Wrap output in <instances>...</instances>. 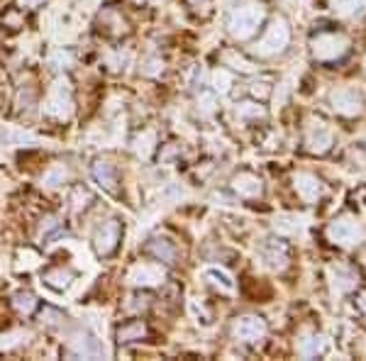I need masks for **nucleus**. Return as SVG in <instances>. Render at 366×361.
I'll return each mask as SVG.
<instances>
[{"label": "nucleus", "mask_w": 366, "mask_h": 361, "mask_svg": "<svg viewBox=\"0 0 366 361\" xmlns=\"http://www.w3.org/2000/svg\"><path fill=\"white\" fill-rule=\"evenodd\" d=\"M71 105H73L71 84L64 76H59L49 86V93H47L45 100V115L51 117V120H66L71 115Z\"/></svg>", "instance_id": "obj_1"}, {"label": "nucleus", "mask_w": 366, "mask_h": 361, "mask_svg": "<svg viewBox=\"0 0 366 361\" xmlns=\"http://www.w3.org/2000/svg\"><path fill=\"white\" fill-rule=\"evenodd\" d=\"M98 32L103 34V37L112 39V42H120V39H125L132 32V27H130L127 17H125V12H122L120 8L108 5V8H103L98 15Z\"/></svg>", "instance_id": "obj_2"}, {"label": "nucleus", "mask_w": 366, "mask_h": 361, "mask_svg": "<svg viewBox=\"0 0 366 361\" xmlns=\"http://www.w3.org/2000/svg\"><path fill=\"white\" fill-rule=\"evenodd\" d=\"M120 239H122V223L115 220V217H110V220H106L103 225H98V229H95V234H93L95 254H98L100 259L112 256L117 251V247H120Z\"/></svg>", "instance_id": "obj_3"}, {"label": "nucleus", "mask_w": 366, "mask_h": 361, "mask_svg": "<svg viewBox=\"0 0 366 361\" xmlns=\"http://www.w3.org/2000/svg\"><path fill=\"white\" fill-rule=\"evenodd\" d=\"M117 342L120 345H132V342H142V339L149 337V325L142 320V317H134V320H127L122 323L115 332Z\"/></svg>", "instance_id": "obj_4"}, {"label": "nucleus", "mask_w": 366, "mask_h": 361, "mask_svg": "<svg viewBox=\"0 0 366 361\" xmlns=\"http://www.w3.org/2000/svg\"><path fill=\"white\" fill-rule=\"evenodd\" d=\"M90 171H93V178L98 181L100 188L108 190V193H112V195L117 193V169H115V164H110L108 159H95L93 166H90Z\"/></svg>", "instance_id": "obj_5"}, {"label": "nucleus", "mask_w": 366, "mask_h": 361, "mask_svg": "<svg viewBox=\"0 0 366 361\" xmlns=\"http://www.w3.org/2000/svg\"><path fill=\"white\" fill-rule=\"evenodd\" d=\"M161 271L154 266V264L149 262H137L132 269H130L127 273V284L137 286V288H142V286H151V284H159L161 281Z\"/></svg>", "instance_id": "obj_6"}, {"label": "nucleus", "mask_w": 366, "mask_h": 361, "mask_svg": "<svg viewBox=\"0 0 366 361\" xmlns=\"http://www.w3.org/2000/svg\"><path fill=\"white\" fill-rule=\"evenodd\" d=\"M73 278H76V273L69 266H51L42 273V281L54 290H66L73 284Z\"/></svg>", "instance_id": "obj_7"}, {"label": "nucleus", "mask_w": 366, "mask_h": 361, "mask_svg": "<svg viewBox=\"0 0 366 361\" xmlns=\"http://www.w3.org/2000/svg\"><path fill=\"white\" fill-rule=\"evenodd\" d=\"M145 251L154 256L156 262L173 264V259H176V249H173V245L169 242V239H161V237L149 239V242L145 245Z\"/></svg>", "instance_id": "obj_8"}, {"label": "nucleus", "mask_w": 366, "mask_h": 361, "mask_svg": "<svg viewBox=\"0 0 366 361\" xmlns=\"http://www.w3.org/2000/svg\"><path fill=\"white\" fill-rule=\"evenodd\" d=\"M69 181H71V169H69V164H64V162L51 164V166L45 171V176H42V184H45L47 188H59V186L69 184Z\"/></svg>", "instance_id": "obj_9"}, {"label": "nucleus", "mask_w": 366, "mask_h": 361, "mask_svg": "<svg viewBox=\"0 0 366 361\" xmlns=\"http://www.w3.org/2000/svg\"><path fill=\"white\" fill-rule=\"evenodd\" d=\"M10 303H12V308H15V310L20 312V315H25V317L32 315V312L39 308V300L34 298L29 290H20V293H15Z\"/></svg>", "instance_id": "obj_10"}, {"label": "nucleus", "mask_w": 366, "mask_h": 361, "mask_svg": "<svg viewBox=\"0 0 366 361\" xmlns=\"http://www.w3.org/2000/svg\"><path fill=\"white\" fill-rule=\"evenodd\" d=\"M90 203H93L90 190L84 188V186H73L71 195H69V208H71L73 212H81V210H86Z\"/></svg>", "instance_id": "obj_11"}, {"label": "nucleus", "mask_w": 366, "mask_h": 361, "mask_svg": "<svg viewBox=\"0 0 366 361\" xmlns=\"http://www.w3.org/2000/svg\"><path fill=\"white\" fill-rule=\"evenodd\" d=\"M39 317H42V325H47V327H59V325H64V320H66V317L61 315L59 310H54V308H45V310L39 312Z\"/></svg>", "instance_id": "obj_12"}]
</instances>
